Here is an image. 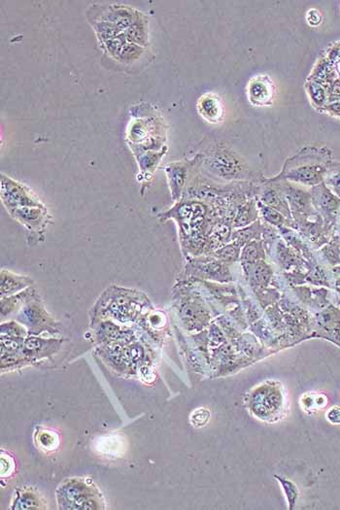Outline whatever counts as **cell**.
Here are the masks:
<instances>
[{
  "mask_svg": "<svg viewBox=\"0 0 340 510\" xmlns=\"http://www.w3.org/2000/svg\"><path fill=\"white\" fill-rule=\"evenodd\" d=\"M28 335L26 327L16 323V322H8L1 325V335L13 337H25Z\"/></svg>",
  "mask_w": 340,
  "mask_h": 510,
  "instance_id": "obj_28",
  "label": "cell"
},
{
  "mask_svg": "<svg viewBox=\"0 0 340 510\" xmlns=\"http://www.w3.org/2000/svg\"><path fill=\"white\" fill-rule=\"evenodd\" d=\"M38 440L42 447L47 449V450H53L59 443L57 435L51 432L41 433L39 435Z\"/></svg>",
  "mask_w": 340,
  "mask_h": 510,
  "instance_id": "obj_30",
  "label": "cell"
},
{
  "mask_svg": "<svg viewBox=\"0 0 340 510\" xmlns=\"http://www.w3.org/2000/svg\"><path fill=\"white\" fill-rule=\"evenodd\" d=\"M255 200H250L242 206L234 220V227H244L257 220L258 208Z\"/></svg>",
  "mask_w": 340,
  "mask_h": 510,
  "instance_id": "obj_18",
  "label": "cell"
},
{
  "mask_svg": "<svg viewBox=\"0 0 340 510\" xmlns=\"http://www.w3.org/2000/svg\"><path fill=\"white\" fill-rule=\"evenodd\" d=\"M247 94L253 107H270L276 97L275 84L268 75L254 76L248 82Z\"/></svg>",
  "mask_w": 340,
  "mask_h": 510,
  "instance_id": "obj_5",
  "label": "cell"
},
{
  "mask_svg": "<svg viewBox=\"0 0 340 510\" xmlns=\"http://www.w3.org/2000/svg\"><path fill=\"white\" fill-rule=\"evenodd\" d=\"M204 168L213 175L225 180H242L251 176L247 163L233 148L217 143L202 156Z\"/></svg>",
  "mask_w": 340,
  "mask_h": 510,
  "instance_id": "obj_2",
  "label": "cell"
},
{
  "mask_svg": "<svg viewBox=\"0 0 340 510\" xmlns=\"http://www.w3.org/2000/svg\"><path fill=\"white\" fill-rule=\"evenodd\" d=\"M261 256H262V253H261L260 245L257 242H253L248 244L246 249L244 250L243 255H242V259L249 263V261L257 260Z\"/></svg>",
  "mask_w": 340,
  "mask_h": 510,
  "instance_id": "obj_31",
  "label": "cell"
},
{
  "mask_svg": "<svg viewBox=\"0 0 340 510\" xmlns=\"http://www.w3.org/2000/svg\"><path fill=\"white\" fill-rule=\"evenodd\" d=\"M143 52V47L134 43H126L117 60H120L121 63H133L141 57Z\"/></svg>",
  "mask_w": 340,
  "mask_h": 510,
  "instance_id": "obj_20",
  "label": "cell"
},
{
  "mask_svg": "<svg viewBox=\"0 0 340 510\" xmlns=\"http://www.w3.org/2000/svg\"><path fill=\"white\" fill-rule=\"evenodd\" d=\"M208 419H209V412L207 409H197L192 415V423L196 427H202L207 424Z\"/></svg>",
  "mask_w": 340,
  "mask_h": 510,
  "instance_id": "obj_32",
  "label": "cell"
},
{
  "mask_svg": "<svg viewBox=\"0 0 340 510\" xmlns=\"http://www.w3.org/2000/svg\"><path fill=\"white\" fill-rule=\"evenodd\" d=\"M261 202L268 206V207L279 211L286 218L291 219L288 202H287L286 198H285L284 195L282 194L281 190L278 187H273V185L268 184L262 192V200H261Z\"/></svg>",
  "mask_w": 340,
  "mask_h": 510,
  "instance_id": "obj_13",
  "label": "cell"
},
{
  "mask_svg": "<svg viewBox=\"0 0 340 510\" xmlns=\"http://www.w3.org/2000/svg\"><path fill=\"white\" fill-rule=\"evenodd\" d=\"M13 218L19 221L28 231L42 234L47 224L46 208L42 206H23L11 214Z\"/></svg>",
  "mask_w": 340,
  "mask_h": 510,
  "instance_id": "obj_7",
  "label": "cell"
},
{
  "mask_svg": "<svg viewBox=\"0 0 340 510\" xmlns=\"http://www.w3.org/2000/svg\"><path fill=\"white\" fill-rule=\"evenodd\" d=\"M305 18H307L308 26H312V28L320 26L323 22V15L317 9L308 10Z\"/></svg>",
  "mask_w": 340,
  "mask_h": 510,
  "instance_id": "obj_33",
  "label": "cell"
},
{
  "mask_svg": "<svg viewBox=\"0 0 340 510\" xmlns=\"http://www.w3.org/2000/svg\"><path fill=\"white\" fill-rule=\"evenodd\" d=\"M33 280L31 277L16 274L8 269H1V273H0L1 298L23 292V290L33 286Z\"/></svg>",
  "mask_w": 340,
  "mask_h": 510,
  "instance_id": "obj_10",
  "label": "cell"
},
{
  "mask_svg": "<svg viewBox=\"0 0 340 510\" xmlns=\"http://www.w3.org/2000/svg\"><path fill=\"white\" fill-rule=\"evenodd\" d=\"M104 43L105 46H106L107 51L112 55H114L116 59H118L119 55H120L121 52H122L124 46L128 43V40H126L125 33H121L117 36L113 37L111 39H108Z\"/></svg>",
  "mask_w": 340,
  "mask_h": 510,
  "instance_id": "obj_24",
  "label": "cell"
},
{
  "mask_svg": "<svg viewBox=\"0 0 340 510\" xmlns=\"http://www.w3.org/2000/svg\"><path fill=\"white\" fill-rule=\"evenodd\" d=\"M137 16H138L137 12L134 11L131 8L121 6L111 8L110 11L105 15L104 21L111 23L119 31H122L128 30L133 25L134 21L136 20Z\"/></svg>",
  "mask_w": 340,
  "mask_h": 510,
  "instance_id": "obj_16",
  "label": "cell"
},
{
  "mask_svg": "<svg viewBox=\"0 0 340 510\" xmlns=\"http://www.w3.org/2000/svg\"><path fill=\"white\" fill-rule=\"evenodd\" d=\"M38 297V292L35 288L31 286L28 289L23 290V292L18 294L10 295V297L1 298V315L6 317L16 313L25 303H30Z\"/></svg>",
  "mask_w": 340,
  "mask_h": 510,
  "instance_id": "obj_15",
  "label": "cell"
},
{
  "mask_svg": "<svg viewBox=\"0 0 340 510\" xmlns=\"http://www.w3.org/2000/svg\"><path fill=\"white\" fill-rule=\"evenodd\" d=\"M305 89L311 102L316 107H325L327 94L325 89L320 84L315 81H308L305 85Z\"/></svg>",
  "mask_w": 340,
  "mask_h": 510,
  "instance_id": "obj_19",
  "label": "cell"
},
{
  "mask_svg": "<svg viewBox=\"0 0 340 510\" xmlns=\"http://www.w3.org/2000/svg\"><path fill=\"white\" fill-rule=\"evenodd\" d=\"M126 40L130 43L139 45L144 47L147 44V21L143 16H137L136 20L134 21L133 25L126 31L125 33Z\"/></svg>",
  "mask_w": 340,
  "mask_h": 510,
  "instance_id": "obj_17",
  "label": "cell"
},
{
  "mask_svg": "<svg viewBox=\"0 0 340 510\" xmlns=\"http://www.w3.org/2000/svg\"><path fill=\"white\" fill-rule=\"evenodd\" d=\"M325 109L336 117L340 118V102H334L331 104L325 105Z\"/></svg>",
  "mask_w": 340,
  "mask_h": 510,
  "instance_id": "obj_34",
  "label": "cell"
},
{
  "mask_svg": "<svg viewBox=\"0 0 340 510\" xmlns=\"http://www.w3.org/2000/svg\"><path fill=\"white\" fill-rule=\"evenodd\" d=\"M23 338L1 335V352L17 353L22 350Z\"/></svg>",
  "mask_w": 340,
  "mask_h": 510,
  "instance_id": "obj_26",
  "label": "cell"
},
{
  "mask_svg": "<svg viewBox=\"0 0 340 510\" xmlns=\"http://www.w3.org/2000/svg\"><path fill=\"white\" fill-rule=\"evenodd\" d=\"M213 255L225 264H231L236 261V259L238 258L239 250L236 245H231V246L223 247L221 249L216 250Z\"/></svg>",
  "mask_w": 340,
  "mask_h": 510,
  "instance_id": "obj_25",
  "label": "cell"
},
{
  "mask_svg": "<svg viewBox=\"0 0 340 510\" xmlns=\"http://www.w3.org/2000/svg\"><path fill=\"white\" fill-rule=\"evenodd\" d=\"M189 165L186 163H172L165 168L168 185L174 202H178L183 194L187 177H188Z\"/></svg>",
  "mask_w": 340,
  "mask_h": 510,
  "instance_id": "obj_11",
  "label": "cell"
},
{
  "mask_svg": "<svg viewBox=\"0 0 340 510\" xmlns=\"http://www.w3.org/2000/svg\"><path fill=\"white\" fill-rule=\"evenodd\" d=\"M99 335L104 342H115L123 337V332H121V329L117 325L113 324L111 322H104L99 327Z\"/></svg>",
  "mask_w": 340,
  "mask_h": 510,
  "instance_id": "obj_21",
  "label": "cell"
},
{
  "mask_svg": "<svg viewBox=\"0 0 340 510\" xmlns=\"http://www.w3.org/2000/svg\"><path fill=\"white\" fill-rule=\"evenodd\" d=\"M197 111L202 118L212 124L222 123L225 119V107L217 94L208 92L197 102Z\"/></svg>",
  "mask_w": 340,
  "mask_h": 510,
  "instance_id": "obj_9",
  "label": "cell"
},
{
  "mask_svg": "<svg viewBox=\"0 0 340 510\" xmlns=\"http://www.w3.org/2000/svg\"><path fill=\"white\" fill-rule=\"evenodd\" d=\"M331 160L327 148L305 147L285 163L283 170L273 181H292L305 186H317L325 178Z\"/></svg>",
  "mask_w": 340,
  "mask_h": 510,
  "instance_id": "obj_1",
  "label": "cell"
},
{
  "mask_svg": "<svg viewBox=\"0 0 340 510\" xmlns=\"http://www.w3.org/2000/svg\"><path fill=\"white\" fill-rule=\"evenodd\" d=\"M165 152L162 151L160 153L147 152L146 154L139 158V166L143 171H153L157 166L159 165L160 161L162 160Z\"/></svg>",
  "mask_w": 340,
  "mask_h": 510,
  "instance_id": "obj_23",
  "label": "cell"
},
{
  "mask_svg": "<svg viewBox=\"0 0 340 510\" xmlns=\"http://www.w3.org/2000/svg\"><path fill=\"white\" fill-rule=\"evenodd\" d=\"M94 28H96L99 36L104 39V42L121 34V31L114 25H112L111 23L105 22V21L97 23Z\"/></svg>",
  "mask_w": 340,
  "mask_h": 510,
  "instance_id": "obj_27",
  "label": "cell"
},
{
  "mask_svg": "<svg viewBox=\"0 0 340 510\" xmlns=\"http://www.w3.org/2000/svg\"><path fill=\"white\" fill-rule=\"evenodd\" d=\"M130 292L131 291L125 290L124 294L117 295L110 303L108 311L112 314L113 317L120 320V321H126V320L131 319V317H133V314L137 311L136 303L128 297Z\"/></svg>",
  "mask_w": 340,
  "mask_h": 510,
  "instance_id": "obj_14",
  "label": "cell"
},
{
  "mask_svg": "<svg viewBox=\"0 0 340 510\" xmlns=\"http://www.w3.org/2000/svg\"><path fill=\"white\" fill-rule=\"evenodd\" d=\"M327 182L333 188L336 194L340 195V163L329 168L326 174Z\"/></svg>",
  "mask_w": 340,
  "mask_h": 510,
  "instance_id": "obj_29",
  "label": "cell"
},
{
  "mask_svg": "<svg viewBox=\"0 0 340 510\" xmlns=\"http://www.w3.org/2000/svg\"><path fill=\"white\" fill-rule=\"evenodd\" d=\"M60 345V340L30 337L23 342L22 351L26 357H40L54 352Z\"/></svg>",
  "mask_w": 340,
  "mask_h": 510,
  "instance_id": "obj_12",
  "label": "cell"
},
{
  "mask_svg": "<svg viewBox=\"0 0 340 510\" xmlns=\"http://www.w3.org/2000/svg\"><path fill=\"white\" fill-rule=\"evenodd\" d=\"M258 206H259V210L261 213H262L263 219L268 221V223L274 224V226H282V224H284L285 221H286V219H285L286 217H285L283 214L279 212L278 210H273V208L263 205L261 202L258 203Z\"/></svg>",
  "mask_w": 340,
  "mask_h": 510,
  "instance_id": "obj_22",
  "label": "cell"
},
{
  "mask_svg": "<svg viewBox=\"0 0 340 510\" xmlns=\"http://www.w3.org/2000/svg\"><path fill=\"white\" fill-rule=\"evenodd\" d=\"M18 321L28 327V332L33 335H40L41 332H56L57 325L52 317L45 310L40 301L31 300L20 311Z\"/></svg>",
  "mask_w": 340,
  "mask_h": 510,
  "instance_id": "obj_4",
  "label": "cell"
},
{
  "mask_svg": "<svg viewBox=\"0 0 340 510\" xmlns=\"http://www.w3.org/2000/svg\"><path fill=\"white\" fill-rule=\"evenodd\" d=\"M186 271L192 276L200 278L221 280L228 276L226 264L217 258L210 256L190 259L186 266Z\"/></svg>",
  "mask_w": 340,
  "mask_h": 510,
  "instance_id": "obj_6",
  "label": "cell"
},
{
  "mask_svg": "<svg viewBox=\"0 0 340 510\" xmlns=\"http://www.w3.org/2000/svg\"><path fill=\"white\" fill-rule=\"evenodd\" d=\"M311 200L313 205L328 220H331L336 215L340 206V200L329 191L324 184L313 188Z\"/></svg>",
  "mask_w": 340,
  "mask_h": 510,
  "instance_id": "obj_8",
  "label": "cell"
},
{
  "mask_svg": "<svg viewBox=\"0 0 340 510\" xmlns=\"http://www.w3.org/2000/svg\"><path fill=\"white\" fill-rule=\"evenodd\" d=\"M1 200L10 214L23 206L43 205L28 188L4 174L1 175Z\"/></svg>",
  "mask_w": 340,
  "mask_h": 510,
  "instance_id": "obj_3",
  "label": "cell"
}]
</instances>
